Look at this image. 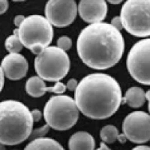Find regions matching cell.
Instances as JSON below:
<instances>
[{
    "label": "cell",
    "mask_w": 150,
    "mask_h": 150,
    "mask_svg": "<svg viewBox=\"0 0 150 150\" xmlns=\"http://www.w3.org/2000/svg\"><path fill=\"white\" fill-rule=\"evenodd\" d=\"M57 45H58L59 47H60L65 51H67L71 47V40L68 36H62L57 41Z\"/></svg>",
    "instance_id": "obj_19"
},
{
    "label": "cell",
    "mask_w": 150,
    "mask_h": 150,
    "mask_svg": "<svg viewBox=\"0 0 150 150\" xmlns=\"http://www.w3.org/2000/svg\"><path fill=\"white\" fill-rule=\"evenodd\" d=\"M77 86H78V83H77V80H75V79H71L68 80L66 84L67 89L70 91H75V89H77Z\"/></svg>",
    "instance_id": "obj_23"
},
{
    "label": "cell",
    "mask_w": 150,
    "mask_h": 150,
    "mask_svg": "<svg viewBox=\"0 0 150 150\" xmlns=\"http://www.w3.org/2000/svg\"><path fill=\"white\" fill-rule=\"evenodd\" d=\"M34 65L41 78L49 82H57L68 74L71 62L66 51L59 47L48 46L36 56Z\"/></svg>",
    "instance_id": "obj_5"
},
{
    "label": "cell",
    "mask_w": 150,
    "mask_h": 150,
    "mask_svg": "<svg viewBox=\"0 0 150 150\" xmlns=\"http://www.w3.org/2000/svg\"><path fill=\"white\" fill-rule=\"evenodd\" d=\"M32 112L25 104L15 100L0 104V143L14 146L27 140L33 132Z\"/></svg>",
    "instance_id": "obj_3"
},
{
    "label": "cell",
    "mask_w": 150,
    "mask_h": 150,
    "mask_svg": "<svg viewBox=\"0 0 150 150\" xmlns=\"http://www.w3.org/2000/svg\"><path fill=\"white\" fill-rule=\"evenodd\" d=\"M119 131L112 125H108L101 128L100 131V137L106 143H114L119 137Z\"/></svg>",
    "instance_id": "obj_17"
},
{
    "label": "cell",
    "mask_w": 150,
    "mask_h": 150,
    "mask_svg": "<svg viewBox=\"0 0 150 150\" xmlns=\"http://www.w3.org/2000/svg\"><path fill=\"white\" fill-rule=\"evenodd\" d=\"M120 17L128 33L135 37L150 36V0H127Z\"/></svg>",
    "instance_id": "obj_6"
},
{
    "label": "cell",
    "mask_w": 150,
    "mask_h": 150,
    "mask_svg": "<svg viewBox=\"0 0 150 150\" xmlns=\"http://www.w3.org/2000/svg\"><path fill=\"white\" fill-rule=\"evenodd\" d=\"M146 96V92L140 87H131L122 97V104H127L132 108H138L144 104Z\"/></svg>",
    "instance_id": "obj_14"
},
{
    "label": "cell",
    "mask_w": 150,
    "mask_h": 150,
    "mask_svg": "<svg viewBox=\"0 0 150 150\" xmlns=\"http://www.w3.org/2000/svg\"><path fill=\"white\" fill-rule=\"evenodd\" d=\"M47 124L56 131H66L77 123L80 110L74 99L66 95L52 96L44 109Z\"/></svg>",
    "instance_id": "obj_4"
},
{
    "label": "cell",
    "mask_w": 150,
    "mask_h": 150,
    "mask_svg": "<svg viewBox=\"0 0 150 150\" xmlns=\"http://www.w3.org/2000/svg\"><path fill=\"white\" fill-rule=\"evenodd\" d=\"M78 11L83 21L94 23L104 21L108 14V7L105 0H80Z\"/></svg>",
    "instance_id": "obj_11"
},
{
    "label": "cell",
    "mask_w": 150,
    "mask_h": 150,
    "mask_svg": "<svg viewBox=\"0 0 150 150\" xmlns=\"http://www.w3.org/2000/svg\"><path fill=\"white\" fill-rule=\"evenodd\" d=\"M50 128V127L47 124H46L43 127H41V128H37V129L33 131L30 137H32L33 138H38V137H44L47 133L48 131H49Z\"/></svg>",
    "instance_id": "obj_21"
},
{
    "label": "cell",
    "mask_w": 150,
    "mask_h": 150,
    "mask_svg": "<svg viewBox=\"0 0 150 150\" xmlns=\"http://www.w3.org/2000/svg\"><path fill=\"white\" fill-rule=\"evenodd\" d=\"M111 25L114 26L116 29H117L118 30H122L123 28V25H122V22L121 17H115L114 18L112 19V21H111Z\"/></svg>",
    "instance_id": "obj_22"
},
{
    "label": "cell",
    "mask_w": 150,
    "mask_h": 150,
    "mask_svg": "<svg viewBox=\"0 0 150 150\" xmlns=\"http://www.w3.org/2000/svg\"><path fill=\"white\" fill-rule=\"evenodd\" d=\"M66 89V85H65L63 83H61L60 81H57L54 86L47 87V92H53V93L59 94H59L65 92Z\"/></svg>",
    "instance_id": "obj_20"
},
{
    "label": "cell",
    "mask_w": 150,
    "mask_h": 150,
    "mask_svg": "<svg viewBox=\"0 0 150 150\" xmlns=\"http://www.w3.org/2000/svg\"><path fill=\"white\" fill-rule=\"evenodd\" d=\"M0 14H3L7 11L8 8V0H0Z\"/></svg>",
    "instance_id": "obj_25"
},
{
    "label": "cell",
    "mask_w": 150,
    "mask_h": 150,
    "mask_svg": "<svg viewBox=\"0 0 150 150\" xmlns=\"http://www.w3.org/2000/svg\"><path fill=\"white\" fill-rule=\"evenodd\" d=\"M74 100L84 116L94 120L108 119L122 104L121 87L110 75L91 74L78 83Z\"/></svg>",
    "instance_id": "obj_2"
},
{
    "label": "cell",
    "mask_w": 150,
    "mask_h": 150,
    "mask_svg": "<svg viewBox=\"0 0 150 150\" xmlns=\"http://www.w3.org/2000/svg\"><path fill=\"white\" fill-rule=\"evenodd\" d=\"M25 149H64L59 142L52 138L38 137L27 144Z\"/></svg>",
    "instance_id": "obj_16"
},
{
    "label": "cell",
    "mask_w": 150,
    "mask_h": 150,
    "mask_svg": "<svg viewBox=\"0 0 150 150\" xmlns=\"http://www.w3.org/2000/svg\"><path fill=\"white\" fill-rule=\"evenodd\" d=\"M5 48L9 53H19L22 50L23 45L22 42L20 38L16 35H12L8 36L5 40Z\"/></svg>",
    "instance_id": "obj_18"
},
{
    "label": "cell",
    "mask_w": 150,
    "mask_h": 150,
    "mask_svg": "<svg viewBox=\"0 0 150 150\" xmlns=\"http://www.w3.org/2000/svg\"><path fill=\"white\" fill-rule=\"evenodd\" d=\"M120 143H125V142H126V140H128L126 137V136L124 134V133L121 134H119V137H118L117 139Z\"/></svg>",
    "instance_id": "obj_28"
},
{
    "label": "cell",
    "mask_w": 150,
    "mask_h": 150,
    "mask_svg": "<svg viewBox=\"0 0 150 150\" xmlns=\"http://www.w3.org/2000/svg\"><path fill=\"white\" fill-rule=\"evenodd\" d=\"M109 3L112 4V5H118V4H120L123 0H107Z\"/></svg>",
    "instance_id": "obj_31"
},
{
    "label": "cell",
    "mask_w": 150,
    "mask_h": 150,
    "mask_svg": "<svg viewBox=\"0 0 150 150\" xmlns=\"http://www.w3.org/2000/svg\"><path fill=\"white\" fill-rule=\"evenodd\" d=\"M124 50L122 33L108 23H91L80 32L77 40L80 59L96 70H105L116 65L122 57Z\"/></svg>",
    "instance_id": "obj_1"
},
{
    "label": "cell",
    "mask_w": 150,
    "mask_h": 150,
    "mask_svg": "<svg viewBox=\"0 0 150 150\" xmlns=\"http://www.w3.org/2000/svg\"><path fill=\"white\" fill-rule=\"evenodd\" d=\"M98 149H110V148L108 147V146H107L106 143L103 142V143H100V146H99Z\"/></svg>",
    "instance_id": "obj_30"
},
{
    "label": "cell",
    "mask_w": 150,
    "mask_h": 150,
    "mask_svg": "<svg viewBox=\"0 0 150 150\" xmlns=\"http://www.w3.org/2000/svg\"><path fill=\"white\" fill-rule=\"evenodd\" d=\"M26 91L32 97L40 98L47 92V87L44 80L39 76H33L26 81Z\"/></svg>",
    "instance_id": "obj_15"
},
{
    "label": "cell",
    "mask_w": 150,
    "mask_h": 150,
    "mask_svg": "<svg viewBox=\"0 0 150 150\" xmlns=\"http://www.w3.org/2000/svg\"><path fill=\"white\" fill-rule=\"evenodd\" d=\"M25 18H26V17L23 15L16 16V17H14V25H15L16 26H17V27H19V26H21V23H22V22L24 21V19Z\"/></svg>",
    "instance_id": "obj_26"
},
{
    "label": "cell",
    "mask_w": 150,
    "mask_h": 150,
    "mask_svg": "<svg viewBox=\"0 0 150 150\" xmlns=\"http://www.w3.org/2000/svg\"><path fill=\"white\" fill-rule=\"evenodd\" d=\"M146 99L149 101L148 108H149V114H150V89L146 92Z\"/></svg>",
    "instance_id": "obj_29"
},
{
    "label": "cell",
    "mask_w": 150,
    "mask_h": 150,
    "mask_svg": "<svg viewBox=\"0 0 150 150\" xmlns=\"http://www.w3.org/2000/svg\"><path fill=\"white\" fill-rule=\"evenodd\" d=\"M0 75H1V89H3V86H4V80H5V73H4L3 70H2V68H0Z\"/></svg>",
    "instance_id": "obj_27"
},
{
    "label": "cell",
    "mask_w": 150,
    "mask_h": 150,
    "mask_svg": "<svg viewBox=\"0 0 150 150\" xmlns=\"http://www.w3.org/2000/svg\"><path fill=\"white\" fill-rule=\"evenodd\" d=\"M32 112V116H33V120L35 122H39L41 119V116H42V113H41V111L39 110L35 109L31 111Z\"/></svg>",
    "instance_id": "obj_24"
},
{
    "label": "cell",
    "mask_w": 150,
    "mask_h": 150,
    "mask_svg": "<svg viewBox=\"0 0 150 150\" xmlns=\"http://www.w3.org/2000/svg\"><path fill=\"white\" fill-rule=\"evenodd\" d=\"M1 68L9 80H21L27 74V60L19 53H10L2 59Z\"/></svg>",
    "instance_id": "obj_12"
},
{
    "label": "cell",
    "mask_w": 150,
    "mask_h": 150,
    "mask_svg": "<svg viewBox=\"0 0 150 150\" xmlns=\"http://www.w3.org/2000/svg\"><path fill=\"white\" fill-rule=\"evenodd\" d=\"M12 1H14V2H24L26 0H12Z\"/></svg>",
    "instance_id": "obj_33"
},
{
    "label": "cell",
    "mask_w": 150,
    "mask_h": 150,
    "mask_svg": "<svg viewBox=\"0 0 150 150\" xmlns=\"http://www.w3.org/2000/svg\"><path fill=\"white\" fill-rule=\"evenodd\" d=\"M68 147L71 150H92L95 149V140L88 132L79 131L71 137L68 141Z\"/></svg>",
    "instance_id": "obj_13"
},
{
    "label": "cell",
    "mask_w": 150,
    "mask_h": 150,
    "mask_svg": "<svg viewBox=\"0 0 150 150\" xmlns=\"http://www.w3.org/2000/svg\"><path fill=\"white\" fill-rule=\"evenodd\" d=\"M53 25L46 17L41 15H30L26 17L21 25L14 30L23 47L30 49L34 45L47 47L53 40Z\"/></svg>",
    "instance_id": "obj_7"
},
{
    "label": "cell",
    "mask_w": 150,
    "mask_h": 150,
    "mask_svg": "<svg viewBox=\"0 0 150 150\" xmlns=\"http://www.w3.org/2000/svg\"><path fill=\"white\" fill-rule=\"evenodd\" d=\"M127 68L137 82L150 86V38L134 44L127 57Z\"/></svg>",
    "instance_id": "obj_8"
},
{
    "label": "cell",
    "mask_w": 150,
    "mask_h": 150,
    "mask_svg": "<svg viewBox=\"0 0 150 150\" xmlns=\"http://www.w3.org/2000/svg\"><path fill=\"white\" fill-rule=\"evenodd\" d=\"M122 131L132 143H144L150 140V114L143 111H134L125 118Z\"/></svg>",
    "instance_id": "obj_9"
},
{
    "label": "cell",
    "mask_w": 150,
    "mask_h": 150,
    "mask_svg": "<svg viewBox=\"0 0 150 150\" xmlns=\"http://www.w3.org/2000/svg\"><path fill=\"white\" fill-rule=\"evenodd\" d=\"M45 16L56 27L69 26L77 14V5L74 0H48L45 6Z\"/></svg>",
    "instance_id": "obj_10"
},
{
    "label": "cell",
    "mask_w": 150,
    "mask_h": 150,
    "mask_svg": "<svg viewBox=\"0 0 150 150\" xmlns=\"http://www.w3.org/2000/svg\"><path fill=\"white\" fill-rule=\"evenodd\" d=\"M134 149H150V146H137L134 147Z\"/></svg>",
    "instance_id": "obj_32"
}]
</instances>
